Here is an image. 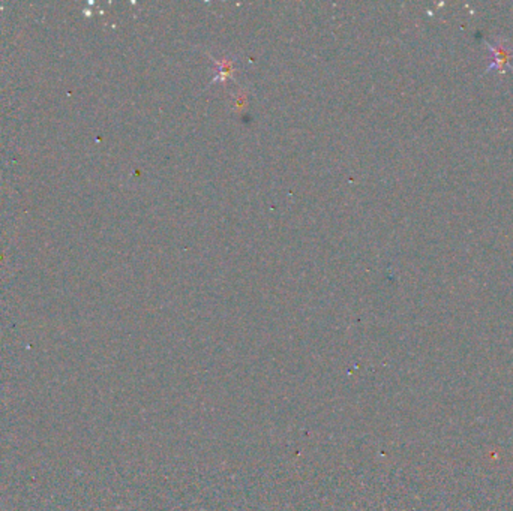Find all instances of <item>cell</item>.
Masks as SVG:
<instances>
[{
    "label": "cell",
    "mask_w": 513,
    "mask_h": 511,
    "mask_svg": "<svg viewBox=\"0 0 513 511\" xmlns=\"http://www.w3.org/2000/svg\"><path fill=\"white\" fill-rule=\"evenodd\" d=\"M489 47H491V50L495 53V63H492L491 66H489V69L491 68H498L500 70H503L504 69V65L506 63H509V54H507V51L500 45V47H494V45H491L489 44Z\"/></svg>",
    "instance_id": "1"
}]
</instances>
